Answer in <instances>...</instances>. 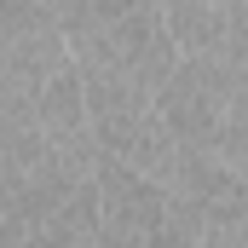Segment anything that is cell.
Instances as JSON below:
<instances>
[{"mask_svg":"<svg viewBox=\"0 0 248 248\" xmlns=\"http://www.w3.org/2000/svg\"><path fill=\"white\" fill-rule=\"evenodd\" d=\"M35 116H41V127H46L52 139L87 133V75H81L75 52L41 81V93H35Z\"/></svg>","mask_w":248,"mask_h":248,"instance_id":"7a4b0ae2","label":"cell"},{"mask_svg":"<svg viewBox=\"0 0 248 248\" xmlns=\"http://www.w3.org/2000/svg\"><path fill=\"white\" fill-rule=\"evenodd\" d=\"M162 23L179 52H225V6L219 0H162Z\"/></svg>","mask_w":248,"mask_h":248,"instance_id":"3957f363","label":"cell"},{"mask_svg":"<svg viewBox=\"0 0 248 248\" xmlns=\"http://www.w3.org/2000/svg\"><path fill=\"white\" fill-rule=\"evenodd\" d=\"M41 243H104V208H98V185H75L58 208L41 219Z\"/></svg>","mask_w":248,"mask_h":248,"instance_id":"277c9868","label":"cell"},{"mask_svg":"<svg viewBox=\"0 0 248 248\" xmlns=\"http://www.w3.org/2000/svg\"><path fill=\"white\" fill-rule=\"evenodd\" d=\"M93 185H98V208H104V243H168V185L162 179L98 150Z\"/></svg>","mask_w":248,"mask_h":248,"instance_id":"6da1fadb","label":"cell"}]
</instances>
